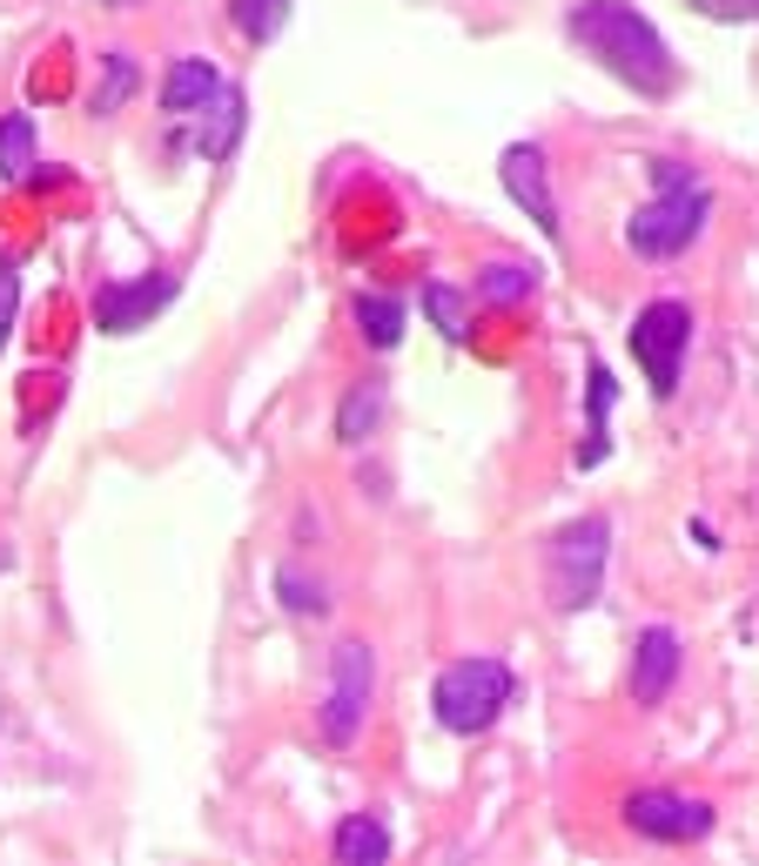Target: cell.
Returning <instances> with one entry per match:
<instances>
[{
  "label": "cell",
  "mask_w": 759,
  "mask_h": 866,
  "mask_svg": "<svg viewBox=\"0 0 759 866\" xmlns=\"http://www.w3.org/2000/svg\"><path fill=\"white\" fill-rule=\"evenodd\" d=\"M565 34L612 81H625V88L645 95V102H665L672 88H679V61H672L665 34L652 28V14H639L632 0H578V8L565 14Z\"/></svg>",
  "instance_id": "cell-1"
},
{
  "label": "cell",
  "mask_w": 759,
  "mask_h": 866,
  "mask_svg": "<svg viewBox=\"0 0 759 866\" xmlns=\"http://www.w3.org/2000/svg\"><path fill=\"white\" fill-rule=\"evenodd\" d=\"M512 699H518V672L504 665V658H491V652L451 658V665L438 672V685H431V712H438V726L457 732V739L491 732Z\"/></svg>",
  "instance_id": "cell-2"
},
{
  "label": "cell",
  "mask_w": 759,
  "mask_h": 866,
  "mask_svg": "<svg viewBox=\"0 0 759 866\" xmlns=\"http://www.w3.org/2000/svg\"><path fill=\"white\" fill-rule=\"evenodd\" d=\"M605 558H612V517H571V525L551 531V545H545V584H551L558 612H584V604H599Z\"/></svg>",
  "instance_id": "cell-3"
},
{
  "label": "cell",
  "mask_w": 759,
  "mask_h": 866,
  "mask_svg": "<svg viewBox=\"0 0 759 866\" xmlns=\"http://www.w3.org/2000/svg\"><path fill=\"white\" fill-rule=\"evenodd\" d=\"M625 342H632V363L645 370L652 397H658V403H665V397H679L686 350H693V309H686L679 296H652V303L632 316Z\"/></svg>",
  "instance_id": "cell-4"
},
{
  "label": "cell",
  "mask_w": 759,
  "mask_h": 866,
  "mask_svg": "<svg viewBox=\"0 0 759 866\" xmlns=\"http://www.w3.org/2000/svg\"><path fill=\"white\" fill-rule=\"evenodd\" d=\"M706 222H713V196H706V182H693V189H665V196H652L645 209H632L625 242H632V255H645V263H672V255H686V249L706 235Z\"/></svg>",
  "instance_id": "cell-5"
},
{
  "label": "cell",
  "mask_w": 759,
  "mask_h": 866,
  "mask_svg": "<svg viewBox=\"0 0 759 866\" xmlns=\"http://www.w3.org/2000/svg\"><path fill=\"white\" fill-rule=\"evenodd\" d=\"M370 699H377V652L363 638H344L329 652V691H323V739L329 746H357L363 719H370Z\"/></svg>",
  "instance_id": "cell-6"
},
{
  "label": "cell",
  "mask_w": 759,
  "mask_h": 866,
  "mask_svg": "<svg viewBox=\"0 0 759 866\" xmlns=\"http://www.w3.org/2000/svg\"><path fill=\"white\" fill-rule=\"evenodd\" d=\"M625 826L658 839V846H686V839H706L713 833V806L693 800V793H665V786H639L625 800Z\"/></svg>",
  "instance_id": "cell-7"
},
{
  "label": "cell",
  "mask_w": 759,
  "mask_h": 866,
  "mask_svg": "<svg viewBox=\"0 0 759 866\" xmlns=\"http://www.w3.org/2000/svg\"><path fill=\"white\" fill-rule=\"evenodd\" d=\"M497 182H504V196H512V202L538 222L545 242L565 235V222H558V196H551V161H545L538 141H512V148H504V155H497Z\"/></svg>",
  "instance_id": "cell-8"
},
{
  "label": "cell",
  "mask_w": 759,
  "mask_h": 866,
  "mask_svg": "<svg viewBox=\"0 0 759 866\" xmlns=\"http://www.w3.org/2000/svg\"><path fill=\"white\" fill-rule=\"evenodd\" d=\"M168 303H176V276L168 270H148L135 283H102L95 289V329L102 336H135L148 329V316H161Z\"/></svg>",
  "instance_id": "cell-9"
},
{
  "label": "cell",
  "mask_w": 759,
  "mask_h": 866,
  "mask_svg": "<svg viewBox=\"0 0 759 866\" xmlns=\"http://www.w3.org/2000/svg\"><path fill=\"white\" fill-rule=\"evenodd\" d=\"M679 665H686V638L672 632V625H645L632 638V672H625L632 699L639 706H665L672 685H679Z\"/></svg>",
  "instance_id": "cell-10"
},
{
  "label": "cell",
  "mask_w": 759,
  "mask_h": 866,
  "mask_svg": "<svg viewBox=\"0 0 759 866\" xmlns=\"http://www.w3.org/2000/svg\"><path fill=\"white\" fill-rule=\"evenodd\" d=\"M222 95V67L209 61V54H176L168 61V74H161V88H155V102H161V115H202L209 102Z\"/></svg>",
  "instance_id": "cell-11"
},
{
  "label": "cell",
  "mask_w": 759,
  "mask_h": 866,
  "mask_svg": "<svg viewBox=\"0 0 759 866\" xmlns=\"http://www.w3.org/2000/svg\"><path fill=\"white\" fill-rule=\"evenodd\" d=\"M202 115H209V122L196 128V155H202V161H229L235 141H242V128H249V95L235 88V81H222V95H215Z\"/></svg>",
  "instance_id": "cell-12"
},
{
  "label": "cell",
  "mask_w": 759,
  "mask_h": 866,
  "mask_svg": "<svg viewBox=\"0 0 759 866\" xmlns=\"http://www.w3.org/2000/svg\"><path fill=\"white\" fill-rule=\"evenodd\" d=\"M329 853H336V866H383L390 859V826L377 813H344L336 833H329Z\"/></svg>",
  "instance_id": "cell-13"
},
{
  "label": "cell",
  "mask_w": 759,
  "mask_h": 866,
  "mask_svg": "<svg viewBox=\"0 0 759 866\" xmlns=\"http://www.w3.org/2000/svg\"><path fill=\"white\" fill-rule=\"evenodd\" d=\"M383 403H390V390H383V377H357L350 390H344V403H336V444H363V437H377V423H383Z\"/></svg>",
  "instance_id": "cell-14"
},
{
  "label": "cell",
  "mask_w": 759,
  "mask_h": 866,
  "mask_svg": "<svg viewBox=\"0 0 759 866\" xmlns=\"http://www.w3.org/2000/svg\"><path fill=\"white\" fill-rule=\"evenodd\" d=\"M357 329H363V342H370V350H397V342H403V329H410V309H403V296H383V289L357 296Z\"/></svg>",
  "instance_id": "cell-15"
},
{
  "label": "cell",
  "mask_w": 759,
  "mask_h": 866,
  "mask_svg": "<svg viewBox=\"0 0 759 866\" xmlns=\"http://www.w3.org/2000/svg\"><path fill=\"white\" fill-rule=\"evenodd\" d=\"M141 88V67L128 47H108L102 54V81H95V95H88V115H122V102Z\"/></svg>",
  "instance_id": "cell-16"
},
{
  "label": "cell",
  "mask_w": 759,
  "mask_h": 866,
  "mask_svg": "<svg viewBox=\"0 0 759 866\" xmlns=\"http://www.w3.org/2000/svg\"><path fill=\"white\" fill-rule=\"evenodd\" d=\"M612 403H619V383H612V370L605 363H592V390H584V410H592V423H584V444L578 451V471H592V464H605V416H612Z\"/></svg>",
  "instance_id": "cell-17"
},
{
  "label": "cell",
  "mask_w": 759,
  "mask_h": 866,
  "mask_svg": "<svg viewBox=\"0 0 759 866\" xmlns=\"http://www.w3.org/2000/svg\"><path fill=\"white\" fill-rule=\"evenodd\" d=\"M289 8H296V0H229V21H235V34H242V41L270 47V41L289 28Z\"/></svg>",
  "instance_id": "cell-18"
},
{
  "label": "cell",
  "mask_w": 759,
  "mask_h": 866,
  "mask_svg": "<svg viewBox=\"0 0 759 866\" xmlns=\"http://www.w3.org/2000/svg\"><path fill=\"white\" fill-rule=\"evenodd\" d=\"M34 122L14 108V115H0V182H28L34 176Z\"/></svg>",
  "instance_id": "cell-19"
},
{
  "label": "cell",
  "mask_w": 759,
  "mask_h": 866,
  "mask_svg": "<svg viewBox=\"0 0 759 866\" xmlns=\"http://www.w3.org/2000/svg\"><path fill=\"white\" fill-rule=\"evenodd\" d=\"M276 598H283L289 619H323V612H329V584H323L316 571H303V564H283V571H276Z\"/></svg>",
  "instance_id": "cell-20"
},
{
  "label": "cell",
  "mask_w": 759,
  "mask_h": 866,
  "mask_svg": "<svg viewBox=\"0 0 759 866\" xmlns=\"http://www.w3.org/2000/svg\"><path fill=\"white\" fill-rule=\"evenodd\" d=\"M417 303H424V316L438 323V336H444V342H464V336H471V309H464V289H457V283L431 276Z\"/></svg>",
  "instance_id": "cell-21"
},
{
  "label": "cell",
  "mask_w": 759,
  "mask_h": 866,
  "mask_svg": "<svg viewBox=\"0 0 759 866\" xmlns=\"http://www.w3.org/2000/svg\"><path fill=\"white\" fill-rule=\"evenodd\" d=\"M477 296L484 303H531L538 296V263H484Z\"/></svg>",
  "instance_id": "cell-22"
},
{
  "label": "cell",
  "mask_w": 759,
  "mask_h": 866,
  "mask_svg": "<svg viewBox=\"0 0 759 866\" xmlns=\"http://www.w3.org/2000/svg\"><path fill=\"white\" fill-rule=\"evenodd\" d=\"M14 316H21V276L14 263H0V350L14 342Z\"/></svg>",
  "instance_id": "cell-23"
},
{
  "label": "cell",
  "mask_w": 759,
  "mask_h": 866,
  "mask_svg": "<svg viewBox=\"0 0 759 866\" xmlns=\"http://www.w3.org/2000/svg\"><path fill=\"white\" fill-rule=\"evenodd\" d=\"M645 176H652V189H658V196H665V189H693V182H699L693 168H686V161H672V155L645 161Z\"/></svg>",
  "instance_id": "cell-24"
},
{
  "label": "cell",
  "mask_w": 759,
  "mask_h": 866,
  "mask_svg": "<svg viewBox=\"0 0 759 866\" xmlns=\"http://www.w3.org/2000/svg\"><path fill=\"white\" fill-rule=\"evenodd\" d=\"M693 8H699L706 21H739V28H746V21L759 14V0H693Z\"/></svg>",
  "instance_id": "cell-25"
},
{
  "label": "cell",
  "mask_w": 759,
  "mask_h": 866,
  "mask_svg": "<svg viewBox=\"0 0 759 866\" xmlns=\"http://www.w3.org/2000/svg\"><path fill=\"white\" fill-rule=\"evenodd\" d=\"M108 8H135V0H108Z\"/></svg>",
  "instance_id": "cell-26"
}]
</instances>
